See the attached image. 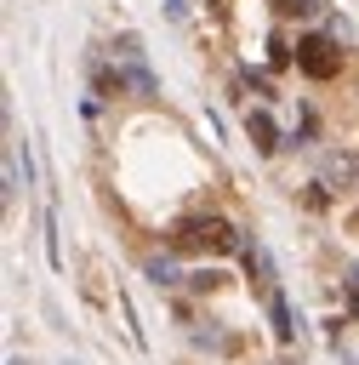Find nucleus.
<instances>
[{
	"label": "nucleus",
	"instance_id": "nucleus-1",
	"mask_svg": "<svg viewBox=\"0 0 359 365\" xmlns=\"http://www.w3.org/2000/svg\"><path fill=\"white\" fill-rule=\"evenodd\" d=\"M171 240L182 251H239V228L222 217H188V222H177Z\"/></svg>",
	"mask_w": 359,
	"mask_h": 365
},
{
	"label": "nucleus",
	"instance_id": "nucleus-2",
	"mask_svg": "<svg viewBox=\"0 0 359 365\" xmlns=\"http://www.w3.org/2000/svg\"><path fill=\"white\" fill-rule=\"evenodd\" d=\"M296 68H302L308 80H336V74H342L336 40H331V34H302V40H296Z\"/></svg>",
	"mask_w": 359,
	"mask_h": 365
},
{
	"label": "nucleus",
	"instance_id": "nucleus-3",
	"mask_svg": "<svg viewBox=\"0 0 359 365\" xmlns=\"http://www.w3.org/2000/svg\"><path fill=\"white\" fill-rule=\"evenodd\" d=\"M245 131H251V143H256L262 154H274V148H279V125H274L262 108H256V114H245Z\"/></svg>",
	"mask_w": 359,
	"mask_h": 365
},
{
	"label": "nucleus",
	"instance_id": "nucleus-4",
	"mask_svg": "<svg viewBox=\"0 0 359 365\" xmlns=\"http://www.w3.org/2000/svg\"><path fill=\"white\" fill-rule=\"evenodd\" d=\"M353 177H359V160H353V154H331V160H325V182H342V188H348Z\"/></svg>",
	"mask_w": 359,
	"mask_h": 365
},
{
	"label": "nucleus",
	"instance_id": "nucleus-5",
	"mask_svg": "<svg viewBox=\"0 0 359 365\" xmlns=\"http://www.w3.org/2000/svg\"><path fill=\"white\" fill-rule=\"evenodd\" d=\"M319 6H325V0H274V11H279V17H313Z\"/></svg>",
	"mask_w": 359,
	"mask_h": 365
},
{
	"label": "nucleus",
	"instance_id": "nucleus-6",
	"mask_svg": "<svg viewBox=\"0 0 359 365\" xmlns=\"http://www.w3.org/2000/svg\"><path fill=\"white\" fill-rule=\"evenodd\" d=\"M148 279H154V285H177V262H171V257H154V262H148Z\"/></svg>",
	"mask_w": 359,
	"mask_h": 365
},
{
	"label": "nucleus",
	"instance_id": "nucleus-7",
	"mask_svg": "<svg viewBox=\"0 0 359 365\" xmlns=\"http://www.w3.org/2000/svg\"><path fill=\"white\" fill-rule=\"evenodd\" d=\"M268 308H274V331H279V342H291V314H285V297H274Z\"/></svg>",
	"mask_w": 359,
	"mask_h": 365
},
{
	"label": "nucleus",
	"instance_id": "nucleus-8",
	"mask_svg": "<svg viewBox=\"0 0 359 365\" xmlns=\"http://www.w3.org/2000/svg\"><path fill=\"white\" fill-rule=\"evenodd\" d=\"M348 291H353V308H359V268H348Z\"/></svg>",
	"mask_w": 359,
	"mask_h": 365
}]
</instances>
